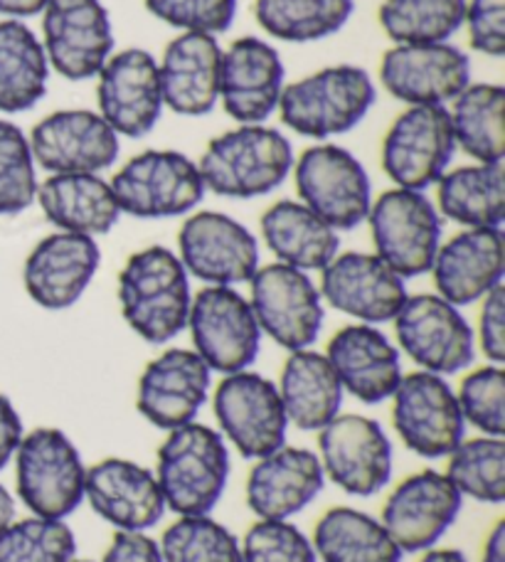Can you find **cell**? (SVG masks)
<instances>
[{
    "instance_id": "40",
    "label": "cell",
    "mask_w": 505,
    "mask_h": 562,
    "mask_svg": "<svg viewBox=\"0 0 505 562\" xmlns=\"http://www.w3.org/2000/svg\"><path fill=\"white\" fill-rule=\"evenodd\" d=\"M447 476L461 498L501 506L505 501V441L503 437L463 439L447 457Z\"/></svg>"
},
{
    "instance_id": "35",
    "label": "cell",
    "mask_w": 505,
    "mask_h": 562,
    "mask_svg": "<svg viewBox=\"0 0 505 562\" xmlns=\"http://www.w3.org/2000/svg\"><path fill=\"white\" fill-rule=\"evenodd\" d=\"M311 543L323 562H402L404 558L380 518L350 506L326 510L313 528Z\"/></svg>"
},
{
    "instance_id": "36",
    "label": "cell",
    "mask_w": 505,
    "mask_h": 562,
    "mask_svg": "<svg viewBox=\"0 0 505 562\" xmlns=\"http://www.w3.org/2000/svg\"><path fill=\"white\" fill-rule=\"evenodd\" d=\"M439 213L467 229H501L505 220L503 164H473L444 173L437 183Z\"/></svg>"
},
{
    "instance_id": "24",
    "label": "cell",
    "mask_w": 505,
    "mask_h": 562,
    "mask_svg": "<svg viewBox=\"0 0 505 562\" xmlns=\"http://www.w3.org/2000/svg\"><path fill=\"white\" fill-rule=\"evenodd\" d=\"M284 63L261 37H239L222 53L220 99L237 124H265L284 92Z\"/></svg>"
},
{
    "instance_id": "30",
    "label": "cell",
    "mask_w": 505,
    "mask_h": 562,
    "mask_svg": "<svg viewBox=\"0 0 505 562\" xmlns=\"http://www.w3.org/2000/svg\"><path fill=\"white\" fill-rule=\"evenodd\" d=\"M222 47L215 35L183 33L158 63L164 106L180 116H205L220 102Z\"/></svg>"
},
{
    "instance_id": "6",
    "label": "cell",
    "mask_w": 505,
    "mask_h": 562,
    "mask_svg": "<svg viewBox=\"0 0 505 562\" xmlns=\"http://www.w3.org/2000/svg\"><path fill=\"white\" fill-rule=\"evenodd\" d=\"M121 213L138 220L188 215L205 198L195 160L180 150H144L111 180Z\"/></svg>"
},
{
    "instance_id": "54",
    "label": "cell",
    "mask_w": 505,
    "mask_h": 562,
    "mask_svg": "<svg viewBox=\"0 0 505 562\" xmlns=\"http://www.w3.org/2000/svg\"><path fill=\"white\" fill-rule=\"evenodd\" d=\"M15 520V498L10 491L0 484V533Z\"/></svg>"
},
{
    "instance_id": "23",
    "label": "cell",
    "mask_w": 505,
    "mask_h": 562,
    "mask_svg": "<svg viewBox=\"0 0 505 562\" xmlns=\"http://www.w3.org/2000/svg\"><path fill=\"white\" fill-rule=\"evenodd\" d=\"M37 166L49 173H101L116 164L119 136L89 109H65L45 116L30 134Z\"/></svg>"
},
{
    "instance_id": "1",
    "label": "cell",
    "mask_w": 505,
    "mask_h": 562,
    "mask_svg": "<svg viewBox=\"0 0 505 562\" xmlns=\"http://www.w3.org/2000/svg\"><path fill=\"white\" fill-rule=\"evenodd\" d=\"M121 316L146 344L164 346L188 328L190 274L168 247H146L119 274Z\"/></svg>"
},
{
    "instance_id": "45",
    "label": "cell",
    "mask_w": 505,
    "mask_h": 562,
    "mask_svg": "<svg viewBox=\"0 0 505 562\" xmlns=\"http://www.w3.org/2000/svg\"><path fill=\"white\" fill-rule=\"evenodd\" d=\"M239 546L242 562H318L311 538L289 520H257Z\"/></svg>"
},
{
    "instance_id": "10",
    "label": "cell",
    "mask_w": 505,
    "mask_h": 562,
    "mask_svg": "<svg viewBox=\"0 0 505 562\" xmlns=\"http://www.w3.org/2000/svg\"><path fill=\"white\" fill-rule=\"evenodd\" d=\"M212 409L220 435L245 459H261L287 445L289 417L279 387L259 373L239 370L222 378Z\"/></svg>"
},
{
    "instance_id": "37",
    "label": "cell",
    "mask_w": 505,
    "mask_h": 562,
    "mask_svg": "<svg viewBox=\"0 0 505 562\" xmlns=\"http://www.w3.org/2000/svg\"><path fill=\"white\" fill-rule=\"evenodd\" d=\"M457 146L476 164H503L505 156V89L469 85L449 112Z\"/></svg>"
},
{
    "instance_id": "2",
    "label": "cell",
    "mask_w": 505,
    "mask_h": 562,
    "mask_svg": "<svg viewBox=\"0 0 505 562\" xmlns=\"http://www.w3.org/2000/svg\"><path fill=\"white\" fill-rule=\"evenodd\" d=\"M154 474L166 508L178 516H207L220 504L232 474L227 441L200 422L170 429L158 447Z\"/></svg>"
},
{
    "instance_id": "12",
    "label": "cell",
    "mask_w": 505,
    "mask_h": 562,
    "mask_svg": "<svg viewBox=\"0 0 505 562\" xmlns=\"http://www.w3.org/2000/svg\"><path fill=\"white\" fill-rule=\"evenodd\" d=\"M392 425L404 447L424 459H447L457 449L467 422H463L457 393L441 375L417 370L402 375L392 393Z\"/></svg>"
},
{
    "instance_id": "32",
    "label": "cell",
    "mask_w": 505,
    "mask_h": 562,
    "mask_svg": "<svg viewBox=\"0 0 505 562\" xmlns=\"http://www.w3.org/2000/svg\"><path fill=\"white\" fill-rule=\"evenodd\" d=\"M279 397L289 425L301 431H318L340 415L343 385L326 353L303 348L291 350L279 380Z\"/></svg>"
},
{
    "instance_id": "43",
    "label": "cell",
    "mask_w": 505,
    "mask_h": 562,
    "mask_svg": "<svg viewBox=\"0 0 505 562\" xmlns=\"http://www.w3.org/2000/svg\"><path fill=\"white\" fill-rule=\"evenodd\" d=\"M18 124L0 119V215H20L37 198V168Z\"/></svg>"
},
{
    "instance_id": "20",
    "label": "cell",
    "mask_w": 505,
    "mask_h": 562,
    "mask_svg": "<svg viewBox=\"0 0 505 562\" xmlns=\"http://www.w3.org/2000/svg\"><path fill=\"white\" fill-rule=\"evenodd\" d=\"M210 380L212 370L195 350L168 348L138 378V415L164 431L190 425L207 403Z\"/></svg>"
},
{
    "instance_id": "8",
    "label": "cell",
    "mask_w": 505,
    "mask_h": 562,
    "mask_svg": "<svg viewBox=\"0 0 505 562\" xmlns=\"http://www.w3.org/2000/svg\"><path fill=\"white\" fill-rule=\"evenodd\" d=\"M370 233L375 255L402 279L431 269L441 245L439 210L422 190L392 188L370 205Z\"/></svg>"
},
{
    "instance_id": "33",
    "label": "cell",
    "mask_w": 505,
    "mask_h": 562,
    "mask_svg": "<svg viewBox=\"0 0 505 562\" xmlns=\"http://www.w3.org/2000/svg\"><path fill=\"white\" fill-rule=\"evenodd\" d=\"M265 237L277 262L301 272H321L340 249V237L299 200H279L261 215Z\"/></svg>"
},
{
    "instance_id": "13",
    "label": "cell",
    "mask_w": 505,
    "mask_h": 562,
    "mask_svg": "<svg viewBox=\"0 0 505 562\" xmlns=\"http://www.w3.org/2000/svg\"><path fill=\"white\" fill-rule=\"evenodd\" d=\"M395 334L400 348L422 370L434 375H453L473 363L476 336L459 306L439 294L407 296L397 311Z\"/></svg>"
},
{
    "instance_id": "49",
    "label": "cell",
    "mask_w": 505,
    "mask_h": 562,
    "mask_svg": "<svg viewBox=\"0 0 505 562\" xmlns=\"http://www.w3.org/2000/svg\"><path fill=\"white\" fill-rule=\"evenodd\" d=\"M101 562H166L160 546L146 533L134 530H116Z\"/></svg>"
},
{
    "instance_id": "27",
    "label": "cell",
    "mask_w": 505,
    "mask_h": 562,
    "mask_svg": "<svg viewBox=\"0 0 505 562\" xmlns=\"http://www.w3.org/2000/svg\"><path fill=\"white\" fill-rule=\"evenodd\" d=\"M247 476V506L259 520H289L318 498L326 474L316 451L279 447L255 459Z\"/></svg>"
},
{
    "instance_id": "11",
    "label": "cell",
    "mask_w": 505,
    "mask_h": 562,
    "mask_svg": "<svg viewBox=\"0 0 505 562\" xmlns=\"http://www.w3.org/2000/svg\"><path fill=\"white\" fill-rule=\"evenodd\" d=\"M249 306L255 318L277 346L291 350L311 348L323 328V299L308 272L289 265L259 267L249 279Z\"/></svg>"
},
{
    "instance_id": "28",
    "label": "cell",
    "mask_w": 505,
    "mask_h": 562,
    "mask_svg": "<svg viewBox=\"0 0 505 562\" xmlns=\"http://www.w3.org/2000/svg\"><path fill=\"white\" fill-rule=\"evenodd\" d=\"M326 358L343 385V393L362 405H380L402 380L400 350L378 326L352 324L330 338Z\"/></svg>"
},
{
    "instance_id": "5",
    "label": "cell",
    "mask_w": 505,
    "mask_h": 562,
    "mask_svg": "<svg viewBox=\"0 0 505 562\" xmlns=\"http://www.w3.org/2000/svg\"><path fill=\"white\" fill-rule=\"evenodd\" d=\"M85 459L63 429L37 427L15 451L18 496L33 516L65 520L85 501Z\"/></svg>"
},
{
    "instance_id": "14",
    "label": "cell",
    "mask_w": 505,
    "mask_h": 562,
    "mask_svg": "<svg viewBox=\"0 0 505 562\" xmlns=\"http://www.w3.org/2000/svg\"><path fill=\"white\" fill-rule=\"evenodd\" d=\"M323 474L350 496L380 494L392 479V441L378 419L338 415L318 429Z\"/></svg>"
},
{
    "instance_id": "22",
    "label": "cell",
    "mask_w": 505,
    "mask_h": 562,
    "mask_svg": "<svg viewBox=\"0 0 505 562\" xmlns=\"http://www.w3.org/2000/svg\"><path fill=\"white\" fill-rule=\"evenodd\" d=\"M321 299L330 308L358 318L360 324H388L397 316L407 286L378 255L346 252L336 255L321 269Z\"/></svg>"
},
{
    "instance_id": "44",
    "label": "cell",
    "mask_w": 505,
    "mask_h": 562,
    "mask_svg": "<svg viewBox=\"0 0 505 562\" xmlns=\"http://www.w3.org/2000/svg\"><path fill=\"white\" fill-rule=\"evenodd\" d=\"M459 407L463 422L486 437L505 435V373L501 366L471 370L459 385Z\"/></svg>"
},
{
    "instance_id": "25",
    "label": "cell",
    "mask_w": 505,
    "mask_h": 562,
    "mask_svg": "<svg viewBox=\"0 0 505 562\" xmlns=\"http://www.w3.org/2000/svg\"><path fill=\"white\" fill-rule=\"evenodd\" d=\"M85 498L109 526L134 533L158 526L168 510L154 471L121 457L101 459L87 469Z\"/></svg>"
},
{
    "instance_id": "9",
    "label": "cell",
    "mask_w": 505,
    "mask_h": 562,
    "mask_svg": "<svg viewBox=\"0 0 505 562\" xmlns=\"http://www.w3.org/2000/svg\"><path fill=\"white\" fill-rule=\"evenodd\" d=\"M195 353L212 373L249 370L259 356L261 328L249 299L235 286H205L193 296L188 316Z\"/></svg>"
},
{
    "instance_id": "38",
    "label": "cell",
    "mask_w": 505,
    "mask_h": 562,
    "mask_svg": "<svg viewBox=\"0 0 505 562\" xmlns=\"http://www.w3.org/2000/svg\"><path fill=\"white\" fill-rule=\"evenodd\" d=\"M356 10L352 0H257V23L284 43H316L340 33Z\"/></svg>"
},
{
    "instance_id": "31",
    "label": "cell",
    "mask_w": 505,
    "mask_h": 562,
    "mask_svg": "<svg viewBox=\"0 0 505 562\" xmlns=\"http://www.w3.org/2000/svg\"><path fill=\"white\" fill-rule=\"evenodd\" d=\"M35 203L59 233L85 237L111 233L121 217L114 190L99 173H53L37 186Z\"/></svg>"
},
{
    "instance_id": "19",
    "label": "cell",
    "mask_w": 505,
    "mask_h": 562,
    "mask_svg": "<svg viewBox=\"0 0 505 562\" xmlns=\"http://www.w3.org/2000/svg\"><path fill=\"white\" fill-rule=\"evenodd\" d=\"M97 79L99 116L116 136L144 138L154 132L164 112V94L158 63L146 49L131 47L111 55Z\"/></svg>"
},
{
    "instance_id": "7",
    "label": "cell",
    "mask_w": 505,
    "mask_h": 562,
    "mask_svg": "<svg viewBox=\"0 0 505 562\" xmlns=\"http://www.w3.org/2000/svg\"><path fill=\"white\" fill-rule=\"evenodd\" d=\"M299 203L333 229H356L370 215L372 183L366 166L336 144L306 148L294 160Z\"/></svg>"
},
{
    "instance_id": "15",
    "label": "cell",
    "mask_w": 505,
    "mask_h": 562,
    "mask_svg": "<svg viewBox=\"0 0 505 562\" xmlns=\"http://www.w3.org/2000/svg\"><path fill=\"white\" fill-rule=\"evenodd\" d=\"M178 259L207 286H237L259 269V245L239 220L202 210L180 227Z\"/></svg>"
},
{
    "instance_id": "26",
    "label": "cell",
    "mask_w": 505,
    "mask_h": 562,
    "mask_svg": "<svg viewBox=\"0 0 505 562\" xmlns=\"http://www.w3.org/2000/svg\"><path fill=\"white\" fill-rule=\"evenodd\" d=\"M101 265L94 237L55 233L33 247L23 267L27 296L47 311L75 306L92 284Z\"/></svg>"
},
{
    "instance_id": "16",
    "label": "cell",
    "mask_w": 505,
    "mask_h": 562,
    "mask_svg": "<svg viewBox=\"0 0 505 562\" xmlns=\"http://www.w3.org/2000/svg\"><path fill=\"white\" fill-rule=\"evenodd\" d=\"M43 47L49 67L65 79L97 77L114 49L109 10L101 0H47Z\"/></svg>"
},
{
    "instance_id": "52",
    "label": "cell",
    "mask_w": 505,
    "mask_h": 562,
    "mask_svg": "<svg viewBox=\"0 0 505 562\" xmlns=\"http://www.w3.org/2000/svg\"><path fill=\"white\" fill-rule=\"evenodd\" d=\"M481 562H505V520H498L483 546Z\"/></svg>"
},
{
    "instance_id": "17",
    "label": "cell",
    "mask_w": 505,
    "mask_h": 562,
    "mask_svg": "<svg viewBox=\"0 0 505 562\" xmlns=\"http://www.w3.org/2000/svg\"><path fill=\"white\" fill-rule=\"evenodd\" d=\"M457 140L447 106H409L395 119L382 140V168L392 183L427 190L439 183L451 164Z\"/></svg>"
},
{
    "instance_id": "21",
    "label": "cell",
    "mask_w": 505,
    "mask_h": 562,
    "mask_svg": "<svg viewBox=\"0 0 505 562\" xmlns=\"http://www.w3.org/2000/svg\"><path fill=\"white\" fill-rule=\"evenodd\" d=\"M388 92L409 106H444L471 85V63L447 43L395 45L380 63Z\"/></svg>"
},
{
    "instance_id": "48",
    "label": "cell",
    "mask_w": 505,
    "mask_h": 562,
    "mask_svg": "<svg viewBox=\"0 0 505 562\" xmlns=\"http://www.w3.org/2000/svg\"><path fill=\"white\" fill-rule=\"evenodd\" d=\"M479 316V346L493 366L505 360V289L503 284L481 299Z\"/></svg>"
},
{
    "instance_id": "55",
    "label": "cell",
    "mask_w": 505,
    "mask_h": 562,
    "mask_svg": "<svg viewBox=\"0 0 505 562\" xmlns=\"http://www.w3.org/2000/svg\"><path fill=\"white\" fill-rule=\"evenodd\" d=\"M69 562H87V560H69Z\"/></svg>"
},
{
    "instance_id": "34",
    "label": "cell",
    "mask_w": 505,
    "mask_h": 562,
    "mask_svg": "<svg viewBox=\"0 0 505 562\" xmlns=\"http://www.w3.org/2000/svg\"><path fill=\"white\" fill-rule=\"evenodd\" d=\"M47 82L49 63L37 35L20 20H0V112H30Z\"/></svg>"
},
{
    "instance_id": "4",
    "label": "cell",
    "mask_w": 505,
    "mask_h": 562,
    "mask_svg": "<svg viewBox=\"0 0 505 562\" xmlns=\"http://www.w3.org/2000/svg\"><path fill=\"white\" fill-rule=\"evenodd\" d=\"M375 97L366 69L336 65L284 87L279 114L291 132L323 140L352 132L368 116Z\"/></svg>"
},
{
    "instance_id": "41",
    "label": "cell",
    "mask_w": 505,
    "mask_h": 562,
    "mask_svg": "<svg viewBox=\"0 0 505 562\" xmlns=\"http://www.w3.org/2000/svg\"><path fill=\"white\" fill-rule=\"evenodd\" d=\"M158 546L166 562H242L237 536L210 514L178 516Z\"/></svg>"
},
{
    "instance_id": "46",
    "label": "cell",
    "mask_w": 505,
    "mask_h": 562,
    "mask_svg": "<svg viewBox=\"0 0 505 562\" xmlns=\"http://www.w3.org/2000/svg\"><path fill=\"white\" fill-rule=\"evenodd\" d=\"M150 15L183 33L220 35L235 23L237 0H146Z\"/></svg>"
},
{
    "instance_id": "47",
    "label": "cell",
    "mask_w": 505,
    "mask_h": 562,
    "mask_svg": "<svg viewBox=\"0 0 505 562\" xmlns=\"http://www.w3.org/2000/svg\"><path fill=\"white\" fill-rule=\"evenodd\" d=\"M469 43L486 57H503L505 53V0H469L467 18Z\"/></svg>"
},
{
    "instance_id": "29",
    "label": "cell",
    "mask_w": 505,
    "mask_h": 562,
    "mask_svg": "<svg viewBox=\"0 0 505 562\" xmlns=\"http://www.w3.org/2000/svg\"><path fill=\"white\" fill-rule=\"evenodd\" d=\"M437 294L453 306L476 304L503 284L505 245L503 233L493 227L463 229L447 245H439L431 269Z\"/></svg>"
},
{
    "instance_id": "50",
    "label": "cell",
    "mask_w": 505,
    "mask_h": 562,
    "mask_svg": "<svg viewBox=\"0 0 505 562\" xmlns=\"http://www.w3.org/2000/svg\"><path fill=\"white\" fill-rule=\"evenodd\" d=\"M23 437V417L15 409L13 400L0 395V471L10 464V459H15V451Z\"/></svg>"
},
{
    "instance_id": "39",
    "label": "cell",
    "mask_w": 505,
    "mask_h": 562,
    "mask_svg": "<svg viewBox=\"0 0 505 562\" xmlns=\"http://www.w3.org/2000/svg\"><path fill=\"white\" fill-rule=\"evenodd\" d=\"M467 18V0H385L380 25L397 45L447 43Z\"/></svg>"
},
{
    "instance_id": "42",
    "label": "cell",
    "mask_w": 505,
    "mask_h": 562,
    "mask_svg": "<svg viewBox=\"0 0 505 562\" xmlns=\"http://www.w3.org/2000/svg\"><path fill=\"white\" fill-rule=\"evenodd\" d=\"M75 553V530L57 518L13 520L0 533V562H69Z\"/></svg>"
},
{
    "instance_id": "18",
    "label": "cell",
    "mask_w": 505,
    "mask_h": 562,
    "mask_svg": "<svg viewBox=\"0 0 505 562\" xmlns=\"http://www.w3.org/2000/svg\"><path fill=\"white\" fill-rule=\"evenodd\" d=\"M461 506L463 498L449 476L427 469L400 481L390 491L380 524L388 528L402 553H424L447 536Z\"/></svg>"
},
{
    "instance_id": "3",
    "label": "cell",
    "mask_w": 505,
    "mask_h": 562,
    "mask_svg": "<svg viewBox=\"0 0 505 562\" xmlns=\"http://www.w3.org/2000/svg\"><path fill=\"white\" fill-rule=\"evenodd\" d=\"M198 170L210 193L235 200L261 198L294 170V148L277 128L245 124L212 138Z\"/></svg>"
},
{
    "instance_id": "51",
    "label": "cell",
    "mask_w": 505,
    "mask_h": 562,
    "mask_svg": "<svg viewBox=\"0 0 505 562\" xmlns=\"http://www.w3.org/2000/svg\"><path fill=\"white\" fill-rule=\"evenodd\" d=\"M47 0H0V15L18 18H33L45 10Z\"/></svg>"
},
{
    "instance_id": "53",
    "label": "cell",
    "mask_w": 505,
    "mask_h": 562,
    "mask_svg": "<svg viewBox=\"0 0 505 562\" xmlns=\"http://www.w3.org/2000/svg\"><path fill=\"white\" fill-rule=\"evenodd\" d=\"M419 562H469V558L461 553V550L453 548H429L424 550Z\"/></svg>"
}]
</instances>
